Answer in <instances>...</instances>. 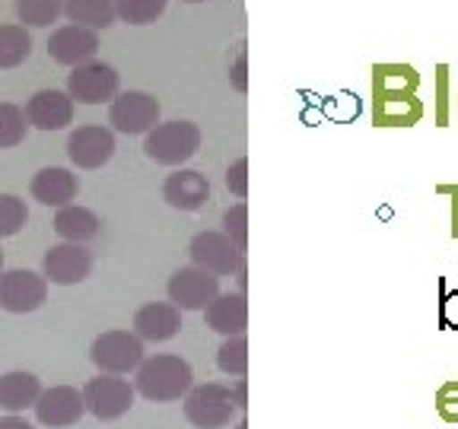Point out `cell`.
<instances>
[{
    "label": "cell",
    "mask_w": 458,
    "mask_h": 429,
    "mask_svg": "<svg viewBox=\"0 0 458 429\" xmlns=\"http://www.w3.org/2000/svg\"><path fill=\"white\" fill-rule=\"evenodd\" d=\"M236 414L239 408L233 400V388L220 382H204L185 394V420L194 429H226Z\"/></svg>",
    "instance_id": "cell-3"
},
{
    "label": "cell",
    "mask_w": 458,
    "mask_h": 429,
    "mask_svg": "<svg viewBox=\"0 0 458 429\" xmlns=\"http://www.w3.org/2000/svg\"><path fill=\"white\" fill-rule=\"evenodd\" d=\"M165 293H169L172 306L182 308V312H204L220 296V277L188 265L172 273L169 283H165Z\"/></svg>",
    "instance_id": "cell-10"
},
{
    "label": "cell",
    "mask_w": 458,
    "mask_h": 429,
    "mask_svg": "<svg viewBox=\"0 0 458 429\" xmlns=\"http://www.w3.org/2000/svg\"><path fill=\"white\" fill-rule=\"evenodd\" d=\"M226 188L233 198L245 200L249 198V159H236V163L226 169Z\"/></svg>",
    "instance_id": "cell-33"
},
{
    "label": "cell",
    "mask_w": 458,
    "mask_h": 429,
    "mask_svg": "<svg viewBox=\"0 0 458 429\" xmlns=\"http://www.w3.org/2000/svg\"><path fill=\"white\" fill-rule=\"evenodd\" d=\"M229 83L236 93H249V51H245V45L239 48V57L229 67Z\"/></svg>",
    "instance_id": "cell-35"
},
{
    "label": "cell",
    "mask_w": 458,
    "mask_h": 429,
    "mask_svg": "<svg viewBox=\"0 0 458 429\" xmlns=\"http://www.w3.org/2000/svg\"><path fill=\"white\" fill-rule=\"evenodd\" d=\"M420 89V73L414 64H401V61H388V64H372V99L379 96H417Z\"/></svg>",
    "instance_id": "cell-22"
},
{
    "label": "cell",
    "mask_w": 458,
    "mask_h": 429,
    "mask_svg": "<svg viewBox=\"0 0 458 429\" xmlns=\"http://www.w3.org/2000/svg\"><path fill=\"white\" fill-rule=\"evenodd\" d=\"M73 112H77V102L67 89H38L26 102L29 128L38 130H64L67 124H73Z\"/></svg>",
    "instance_id": "cell-16"
},
{
    "label": "cell",
    "mask_w": 458,
    "mask_h": 429,
    "mask_svg": "<svg viewBox=\"0 0 458 429\" xmlns=\"http://www.w3.org/2000/svg\"><path fill=\"white\" fill-rule=\"evenodd\" d=\"M182 331V308L172 302H147L134 312V334L143 343H165Z\"/></svg>",
    "instance_id": "cell-18"
},
{
    "label": "cell",
    "mask_w": 458,
    "mask_h": 429,
    "mask_svg": "<svg viewBox=\"0 0 458 429\" xmlns=\"http://www.w3.org/2000/svg\"><path fill=\"white\" fill-rule=\"evenodd\" d=\"M437 191L452 198V239H458V185H437Z\"/></svg>",
    "instance_id": "cell-37"
},
{
    "label": "cell",
    "mask_w": 458,
    "mask_h": 429,
    "mask_svg": "<svg viewBox=\"0 0 458 429\" xmlns=\"http://www.w3.org/2000/svg\"><path fill=\"white\" fill-rule=\"evenodd\" d=\"M67 93L80 105H102L122 93V77L106 61H89L73 67V73L67 77Z\"/></svg>",
    "instance_id": "cell-9"
},
{
    "label": "cell",
    "mask_w": 458,
    "mask_h": 429,
    "mask_svg": "<svg viewBox=\"0 0 458 429\" xmlns=\"http://www.w3.org/2000/svg\"><path fill=\"white\" fill-rule=\"evenodd\" d=\"M32 57V36L20 22H4L0 26V71H13Z\"/></svg>",
    "instance_id": "cell-25"
},
{
    "label": "cell",
    "mask_w": 458,
    "mask_h": 429,
    "mask_svg": "<svg viewBox=\"0 0 458 429\" xmlns=\"http://www.w3.org/2000/svg\"><path fill=\"white\" fill-rule=\"evenodd\" d=\"M102 229V220L96 216V210L89 207H80V204H67L55 214V232L64 242H73V245H86L93 242L99 236Z\"/></svg>",
    "instance_id": "cell-23"
},
{
    "label": "cell",
    "mask_w": 458,
    "mask_h": 429,
    "mask_svg": "<svg viewBox=\"0 0 458 429\" xmlns=\"http://www.w3.org/2000/svg\"><path fill=\"white\" fill-rule=\"evenodd\" d=\"M64 13V0H16V20L26 29H48Z\"/></svg>",
    "instance_id": "cell-26"
},
{
    "label": "cell",
    "mask_w": 458,
    "mask_h": 429,
    "mask_svg": "<svg viewBox=\"0 0 458 429\" xmlns=\"http://www.w3.org/2000/svg\"><path fill=\"white\" fill-rule=\"evenodd\" d=\"M83 404H86V414L96 416L99 423H114L128 416V410L134 408V385H131L124 375H96L89 379L83 388Z\"/></svg>",
    "instance_id": "cell-6"
},
{
    "label": "cell",
    "mask_w": 458,
    "mask_h": 429,
    "mask_svg": "<svg viewBox=\"0 0 458 429\" xmlns=\"http://www.w3.org/2000/svg\"><path fill=\"white\" fill-rule=\"evenodd\" d=\"M163 200L172 210L182 214H198L210 200V181L198 169H179L163 181Z\"/></svg>",
    "instance_id": "cell-17"
},
{
    "label": "cell",
    "mask_w": 458,
    "mask_h": 429,
    "mask_svg": "<svg viewBox=\"0 0 458 429\" xmlns=\"http://www.w3.org/2000/svg\"><path fill=\"white\" fill-rule=\"evenodd\" d=\"M42 391L45 388L36 372L10 369L0 375V408L7 410V414H22V410L36 408V400Z\"/></svg>",
    "instance_id": "cell-20"
},
{
    "label": "cell",
    "mask_w": 458,
    "mask_h": 429,
    "mask_svg": "<svg viewBox=\"0 0 458 429\" xmlns=\"http://www.w3.org/2000/svg\"><path fill=\"white\" fill-rule=\"evenodd\" d=\"M67 156L77 169H102L114 156V130L106 124H80L67 137Z\"/></svg>",
    "instance_id": "cell-13"
},
{
    "label": "cell",
    "mask_w": 458,
    "mask_h": 429,
    "mask_svg": "<svg viewBox=\"0 0 458 429\" xmlns=\"http://www.w3.org/2000/svg\"><path fill=\"white\" fill-rule=\"evenodd\" d=\"M48 302V280L26 267L0 273V308L10 315H29Z\"/></svg>",
    "instance_id": "cell-8"
},
{
    "label": "cell",
    "mask_w": 458,
    "mask_h": 429,
    "mask_svg": "<svg viewBox=\"0 0 458 429\" xmlns=\"http://www.w3.org/2000/svg\"><path fill=\"white\" fill-rule=\"evenodd\" d=\"M182 4H204V0H182Z\"/></svg>",
    "instance_id": "cell-42"
},
{
    "label": "cell",
    "mask_w": 458,
    "mask_h": 429,
    "mask_svg": "<svg viewBox=\"0 0 458 429\" xmlns=\"http://www.w3.org/2000/svg\"><path fill=\"white\" fill-rule=\"evenodd\" d=\"M29 134V118L26 108L16 102H0V150H13L26 140Z\"/></svg>",
    "instance_id": "cell-27"
},
{
    "label": "cell",
    "mask_w": 458,
    "mask_h": 429,
    "mask_svg": "<svg viewBox=\"0 0 458 429\" xmlns=\"http://www.w3.org/2000/svg\"><path fill=\"white\" fill-rule=\"evenodd\" d=\"M200 128L194 122H159L143 137V153L157 165H182L200 150Z\"/></svg>",
    "instance_id": "cell-2"
},
{
    "label": "cell",
    "mask_w": 458,
    "mask_h": 429,
    "mask_svg": "<svg viewBox=\"0 0 458 429\" xmlns=\"http://www.w3.org/2000/svg\"><path fill=\"white\" fill-rule=\"evenodd\" d=\"M36 420L48 429H67L73 423H80V416L86 414L83 391L73 385H51L38 394L36 400Z\"/></svg>",
    "instance_id": "cell-14"
},
{
    "label": "cell",
    "mask_w": 458,
    "mask_h": 429,
    "mask_svg": "<svg viewBox=\"0 0 458 429\" xmlns=\"http://www.w3.org/2000/svg\"><path fill=\"white\" fill-rule=\"evenodd\" d=\"M437 414L443 416L445 423H458V382H445L437 391Z\"/></svg>",
    "instance_id": "cell-34"
},
{
    "label": "cell",
    "mask_w": 458,
    "mask_h": 429,
    "mask_svg": "<svg viewBox=\"0 0 458 429\" xmlns=\"http://www.w3.org/2000/svg\"><path fill=\"white\" fill-rule=\"evenodd\" d=\"M208 328L223 337H239L249 328V299L245 293H220L204 308Z\"/></svg>",
    "instance_id": "cell-19"
},
{
    "label": "cell",
    "mask_w": 458,
    "mask_h": 429,
    "mask_svg": "<svg viewBox=\"0 0 458 429\" xmlns=\"http://www.w3.org/2000/svg\"><path fill=\"white\" fill-rule=\"evenodd\" d=\"M236 429H249V423H245V420H239V423H236Z\"/></svg>",
    "instance_id": "cell-40"
},
{
    "label": "cell",
    "mask_w": 458,
    "mask_h": 429,
    "mask_svg": "<svg viewBox=\"0 0 458 429\" xmlns=\"http://www.w3.org/2000/svg\"><path fill=\"white\" fill-rule=\"evenodd\" d=\"M64 16L86 29H108L118 20L114 0H64Z\"/></svg>",
    "instance_id": "cell-24"
},
{
    "label": "cell",
    "mask_w": 458,
    "mask_h": 429,
    "mask_svg": "<svg viewBox=\"0 0 458 429\" xmlns=\"http://www.w3.org/2000/svg\"><path fill=\"white\" fill-rule=\"evenodd\" d=\"M96 55H99V32L96 29L67 22L48 36V57L61 67L89 64V61H96Z\"/></svg>",
    "instance_id": "cell-11"
},
{
    "label": "cell",
    "mask_w": 458,
    "mask_h": 429,
    "mask_svg": "<svg viewBox=\"0 0 458 429\" xmlns=\"http://www.w3.org/2000/svg\"><path fill=\"white\" fill-rule=\"evenodd\" d=\"M439 315H443V328L458 331V290H445Z\"/></svg>",
    "instance_id": "cell-36"
},
{
    "label": "cell",
    "mask_w": 458,
    "mask_h": 429,
    "mask_svg": "<svg viewBox=\"0 0 458 429\" xmlns=\"http://www.w3.org/2000/svg\"><path fill=\"white\" fill-rule=\"evenodd\" d=\"M89 359L102 375H131L147 359L143 341L134 331H102L89 347Z\"/></svg>",
    "instance_id": "cell-4"
},
{
    "label": "cell",
    "mask_w": 458,
    "mask_h": 429,
    "mask_svg": "<svg viewBox=\"0 0 458 429\" xmlns=\"http://www.w3.org/2000/svg\"><path fill=\"white\" fill-rule=\"evenodd\" d=\"M449 64H437V77H433V112H437V128H449Z\"/></svg>",
    "instance_id": "cell-32"
},
{
    "label": "cell",
    "mask_w": 458,
    "mask_h": 429,
    "mask_svg": "<svg viewBox=\"0 0 458 429\" xmlns=\"http://www.w3.org/2000/svg\"><path fill=\"white\" fill-rule=\"evenodd\" d=\"M0 429H36L29 420H22L20 414H10V416H0Z\"/></svg>",
    "instance_id": "cell-39"
},
{
    "label": "cell",
    "mask_w": 458,
    "mask_h": 429,
    "mask_svg": "<svg viewBox=\"0 0 458 429\" xmlns=\"http://www.w3.org/2000/svg\"><path fill=\"white\" fill-rule=\"evenodd\" d=\"M423 118V102L417 96H379L372 99L376 128H414Z\"/></svg>",
    "instance_id": "cell-21"
},
{
    "label": "cell",
    "mask_w": 458,
    "mask_h": 429,
    "mask_svg": "<svg viewBox=\"0 0 458 429\" xmlns=\"http://www.w3.org/2000/svg\"><path fill=\"white\" fill-rule=\"evenodd\" d=\"M455 112H458V99H455Z\"/></svg>",
    "instance_id": "cell-43"
},
{
    "label": "cell",
    "mask_w": 458,
    "mask_h": 429,
    "mask_svg": "<svg viewBox=\"0 0 458 429\" xmlns=\"http://www.w3.org/2000/svg\"><path fill=\"white\" fill-rule=\"evenodd\" d=\"M216 366H220V372H226V375L245 379V372H249V341H245V334L223 337L220 350H216Z\"/></svg>",
    "instance_id": "cell-28"
},
{
    "label": "cell",
    "mask_w": 458,
    "mask_h": 429,
    "mask_svg": "<svg viewBox=\"0 0 458 429\" xmlns=\"http://www.w3.org/2000/svg\"><path fill=\"white\" fill-rule=\"evenodd\" d=\"M29 191H32V200H38L42 207L61 210L77 200L80 175L73 169H67V165H45V169H38L36 175H32Z\"/></svg>",
    "instance_id": "cell-15"
},
{
    "label": "cell",
    "mask_w": 458,
    "mask_h": 429,
    "mask_svg": "<svg viewBox=\"0 0 458 429\" xmlns=\"http://www.w3.org/2000/svg\"><path fill=\"white\" fill-rule=\"evenodd\" d=\"M93 273V255L86 245H51L42 257V277L55 286H77Z\"/></svg>",
    "instance_id": "cell-12"
},
{
    "label": "cell",
    "mask_w": 458,
    "mask_h": 429,
    "mask_svg": "<svg viewBox=\"0 0 458 429\" xmlns=\"http://www.w3.org/2000/svg\"><path fill=\"white\" fill-rule=\"evenodd\" d=\"M233 400H236L239 414L249 408V382H245V379H239L236 385H233Z\"/></svg>",
    "instance_id": "cell-38"
},
{
    "label": "cell",
    "mask_w": 458,
    "mask_h": 429,
    "mask_svg": "<svg viewBox=\"0 0 458 429\" xmlns=\"http://www.w3.org/2000/svg\"><path fill=\"white\" fill-rule=\"evenodd\" d=\"M194 388V369L188 359L175 353H157L140 363L134 372V391L153 404H172L185 400V394Z\"/></svg>",
    "instance_id": "cell-1"
},
{
    "label": "cell",
    "mask_w": 458,
    "mask_h": 429,
    "mask_svg": "<svg viewBox=\"0 0 458 429\" xmlns=\"http://www.w3.org/2000/svg\"><path fill=\"white\" fill-rule=\"evenodd\" d=\"M0 273H4V251H0Z\"/></svg>",
    "instance_id": "cell-41"
},
{
    "label": "cell",
    "mask_w": 458,
    "mask_h": 429,
    "mask_svg": "<svg viewBox=\"0 0 458 429\" xmlns=\"http://www.w3.org/2000/svg\"><path fill=\"white\" fill-rule=\"evenodd\" d=\"M223 232L242 251H249V204L245 200H239L236 207H229L223 214Z\"/></svg>",
    "instance_id": "cell-31"
},
{
    "label": "cell",
    "mask_w": 458,
    "mask_h": 429,
    "mask_svg": "<svg viewBox=\"0 0 458 429\" xmlns=\"http://www.w3.org/2000/svg\"><path fill=\"white\" fill-rule=\"evenodd\" d=\"M159 114H163L159 99L143 89H124L108 102V124L128 137H147L159 124Z\"/></svg>",
    "instance_id": "cell-5"
},
{
    "label": "cell",
    "mask_w": 458,
    "mask_h": 429,
    "mask_svg": "<svg viewBox=\"0 0 458 429\" xmlns=\"http://www.w3.org/2000/svg\"><path fill=\"white\" fill-rule=\"evenodd\" d=\"M188 255H191L194 267L214 273V277H229V273H239L245 267V251L223 229L198 232L188 245Z\"/></svg>",
    "instance_id": "cell-7"
},
{
    "label": "cell",
    "mask_w": 458,
    "mask_h": 429,
    "mask_svg": "<svg viewBox=\"0 0 458 429\" xmlns=\"http://www.w3.org/2000/svg\"><path fill=\"white\" fill-rule=\"evenodd\" d=\"M114 10L128 26H150L165 13V0H114Z\"/></svg>",
    "instance_id": "cell-29"
},
{
    "label": "cell",
    "mask_w": 458,
    "mask_h": 429,
    "mask_svg": "<svg viewBox=\"0 0 458 429\" xmlns=\"http://www.w3.org/2000/svg\"><path fill=\"white\" fill-rule=\"evenodd\" d=\"M29 223V207L26 200L16 194H0V239L20 236Z\"/></svg>",
    "instance_id": "cell-30"
}]
</instances>
